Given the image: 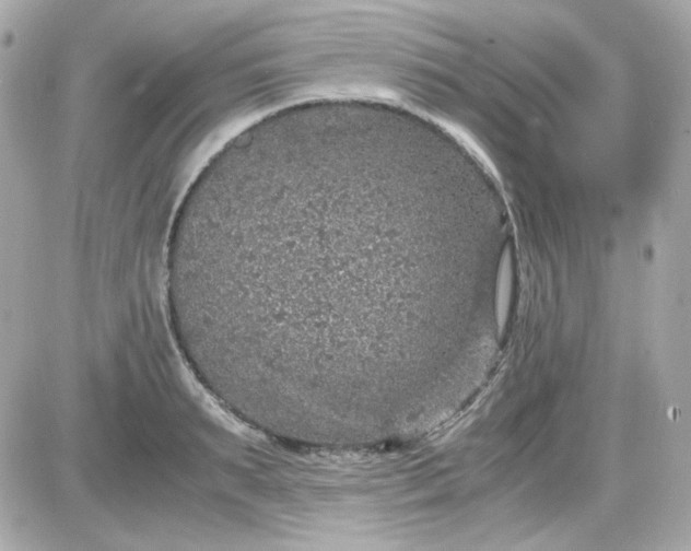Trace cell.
Masks as SVG:
<instances>
[{"mask_svg":"<svg viewBox=\"0 0 691 551\" xmlns=\"http://www.w3.org/2000/svg\"><path fill=\"white\" fill-rule=\"evenodd\" d=\"M426 241L367 206L319 201L198 238L184 284L219 332L271 360L377 354Z\"/></svg>","mask_w":691,"mask_h":551,"instance_id":"obj_1","label":"cell"}]
</instances>
